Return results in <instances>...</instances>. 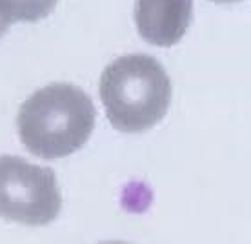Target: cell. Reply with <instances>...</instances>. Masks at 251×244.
Here are the masks:
<instances>
[{
    "mask_svg": "<svg viewBox=\"0 0 251 244\" xmlns=\"http://www.w3.org/2000/svg\"><path fill=\"white\" fill-rule=\"evenodd\" d=\"M97 122V108L88 93L66 82L38 89L22 102L17 117L19 137L38 159H64L82 148Z\"/></svg>",
    "mask_w": 251,
    "mask_h": 244,
    "instance_id": "obj_1",
    "label": "cell"
},
{
    "mask_svg": "<svg viewBox=\"0 0 251 244\" xmlns=\"http://www.w3.org/2000/svg\"><path fill=\"white\" fill-rule=\"evenodd\" d=\"M100 100L115 130L142 133L168 115L171 81L157 58L131 53L113 60L100 75Z\"/></svg>",
    "mask_w": 251,
    "mask_h": 244,
    "instance_id": "obj_2",
    "label": "cell"
},
{
    "mask_svg": "<svg viewBox=\"0 0 251 244\" xmlns=\"http://www.w3.org/2000/svg\"><path fill=\"white\" fill-rule=\"evenodd\" d=\"M62 210V195L51 168L22 157L0 155V219L46 226Z\"/></svg>",
    "mask_w": 251,
    "mask_h": 244,
    "instance_id": "obj_3",
    "label": "cell"
},
{
    "mask_svg": "<svg viewBox=\"0 0 251 244\" xmlns=\"http://www.w3.org/2000/svg\"><path fill=\"white\" fill-rule=\"evenodd\" d=\"M193 20V0H137L138 35L158 48L178 44Z\"/></svg>",
    "mask_w": 251,
    "mask_h": 244,
    "instance_id": "obj_4",
    "label": "cell"
},
{
    "mask_svg": "<svg viewBox=\"0 0 251 244\" xmlns=\"http://www.w3.org/2000/svg\"><path fill=\"white\" fill-rule=\"evenodd\" d=\"M58 0H0V13L13 22H38L50 17Z\"/></svg>",
    "mask_w": 251,
    "mask_h": 244,
    "instance_id": "obj_5",
    "label": "cell"
},
{
    "mask_svg": "<svg viewBox=\"0 0 251 244\" xmlns=\"http://www.w3.org/2000/svg\"><path fill=\"white\" fill-rule=\"evenodd\" d=\"M7 29H9V20H7L6 17H4L2 13H0V38L6 35Z\"/></svg>",
    "mask_w": 251,
    "mask_h": 244,
    "instance_id": "obj_6",
    "label": "cell"
},
{
    "mask_svg": "<svg viewBox=\"0 0 251 244\" xmlns=\"http://www.w3.org/2000/svg\"><path fill=\"white\" fill-rule=\"evenodd\" d=\"M215 4H235V2H242V0H211Z\"/></svg>",
    "mask_w": 251,
    "mask_h": 244,
    "instance_id": "obj_7",
    "label": "cell"
}]
</instances>
